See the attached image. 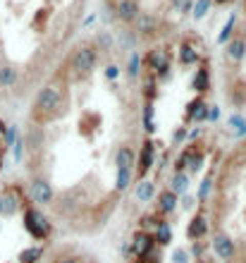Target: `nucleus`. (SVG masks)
<instances>
[{
	"label": "nucleus",
	"instance_id": "e433bc0d",
	"mask_svg": "<svg viewBox=\"0 0 246 263\" xmlns=\"http://www.w3.org/2000/svg\"><path fill=\"white\" fill-rule=\"evenodd\" d=\"M5 129H7V127H5V122L0 120V137H5Z\"/></svg>",
	"mask_w": 246,
	"mask_h": 263
},
{
	"label": "nucleus",
	"instance_id": "6ab92c4d",
	"mask_svg": "<svg viewBox=\"0 0 246 263\" xmlns=\"http://www.w3.org/2000/svg\"><path fill=\"white\" fill-rule=\"evenodd\" d=\"M198 60H201V55L196 53V48H194L192 43H182L179 46V63L182 65H196Z\"/></svg>",
	"mask_w": 246,
	"mask_h": 263
},
{
	"label": "nucleus",
	"instance_id": "f03ea898",
	"mask_svg": "<svg viewBox=\"0 0 246 263\" xmlns=\"http://www.w3.org/2000/svg\"><path fill=\"white\" fill-rule=\"evenodd\" d=\"M24 230L34 237L36 242H46L50 237V232H53V225H50V220L39 208L27 206L24 208Z\"/></svg>",
	"mask_w": 246,
	"mask_h": 263
},
{
	"label": "nucleus",
	"instance_id": "9d476101",
	"mask_svg": "<svg viewBox=\"0 0 246 263\" xmlns=\"http://www.w3.org/2000/svg\"><path fill=\"white\" fill-rule=\"evenodd\" d=\"M153 156H156V146L150 139H146L144 146H141V156H139V167H137V175L144 180L146 173L153 167Z\"/></svg>",
	"mask_w": 246,
	"mask_h": 263
},
{
	"label": "nucleus",
	"instance_id": "7ed1b4c3",
	"mask_svg": "<svg viewBox=\"0 0 246 263\" xmlns=\"http://www.w3.org/2000/svg\"><path fill=\"white\" fill-rule=\"evenodd\" d=\"M98 63V50L96 46H79L72 55V72H74L77 79H84L93 72Z\"/></svg>",
	"mask_w": 246,
	"mask_h": 263
},
{
	"label": "nucleus",
	"instance_id": "ea45409f",
	"mask_svg": "<svg viewBox=\"0 0 246 263\" xmlns=\"http://www.w3.org/2000/svg\"><path fill=\"white\" fill-rule=\"evenodd\" d=\"M0 170H3V156H0Z\"/></svg>",
	"mask_w": 246,
	"mask_h": 263
},
{
	"label": "nucleus",
	"instance_id": "7c9ffc66",
	"mask_svg": "<svg viewBox=\"0 0 246 263\" xmlns=\"http://www.w3.org/2000/svg\"><path fill=\"white\" fill-rule=\"evenodd\" d=\"M3 139H5V146H14V141H17V127H7Z\"/></svg>",
	"mask_w": 246,
	"mask_h": 263
},
{
	"label": "nucleus",
	"instance_id": "f257e3e1",
	"mask_svg": "<svg viewBox=\"0 0 246 263\" xmlns=\"http://www.w3.org/2000/svg\"><path fill=\"white\" fill-rule=\"evenodd\" d=\"M65 103H67L65 86H60V84H48V86H43L41 93L36 96L31 118H36V122L55 120L60 112H65Z\"/></svg>",
	"mask_w": 246,
	"mask_h": 263
},
{
	"label": "nucleus",
	"instance_id": "f3484780",
	"mask_svg": "<svg viewBox=\"0 0 246 263\" xmlns=\"http://www.w3.org/2000/svg\"><path fill=\"white\" fill-rule=\"evenodd\" d=\"M17 77H20V72H17L12 65H3V67H0V89L14 86V84H17Z\"/></svg>",
	"mask_w": 246,
	"mask_h": 263
},
{
	"label": "nucleus",
	"instance_id": "ddd939ff",
	"mask_svg": "<svg viewBox=\"0 0 246 263\" xmlns=\"http://www.w3.org/2000/svg\"><path fill=\"white\" fill-rule=\"evenodd\" d=\"M134 163H137V156H134V151H131L129 146H122V148H117V153H115V165H117V170H124V167H134Z\"/></svg>",
	"mask_w": 246,
	"mask_h": 263
},
{
	"label": "nucleus",
	"instance_id": "4be33fe9",
	"mask_svg": "<svg viewBox=\"0 0 246 263\" xmlns=\"http://www.w3.org/2000/svg\"><path fill=\"white\" fill-rule=\"evenodd\" d=\"M156 196V184L150 180H141L137 184V199L141 201V203H148L150 199Z\"/></svg>",
	"mask_w": 246,
	"mask_h": 263
},
{
	"label": "nucleus",
	"instance_id": "a878e982",
	"mask_svg": "<svg viewBox=\"0 0 246 263\" xmlns=\"http://www.w3.org/2000/svg\"><path fill=\"white\" fill-rule=\"evenodd\" d=\"M139 67H141V58H139L137 53H131V55H129V65H127V74H129L131 79H137L139 72H141Z\"/></svg>",
	"mask_w": 246,
	"mask_h": 263
},
{
	"label": "nucleus",
	"instance_id": "9b49d317",
	"mask_svg": "<svg viewBox=\"0 0 246 263\" xmlns=\"http://www.w3.org/2000/svg\"><path fill=\"white\" fill-rule=\"evenodd\" d=\"M141 14V10H139V3L137 0H120V5H117V17L122 22H137V17Z\"/></svg>",
	"mask_w": 246,
	"mask_h": 263
},
{
	"label": "nucleus",
	"instance_id": "aec40b11",
	"mask_svg": "<svg viewBox=\"0 0 246 263\" xmlns=\"http://www.w3.org/2000/svg\"><path fill=\"white\" fill-rule=\"evenodd\" d=\"M186 189H189V173H175L170 180V192L175 194H186Z\"/></svg>",
	"mask_w": 246,
	"mask_h": 263
},
{
	"label": "nucleus",
	"instance_id": "b1692460",
	"mask_svg": "<svg viewBox=\"0 0 246 263\" xmlns=\"http://www.w3.org/2000/svg\"><path fill=\"white\" fill-rule=\"evenodd\" d=\"M41 256H43V247H27L20 254V263H39Z\"/></svg>",
	"mask_w": 246,
	"mask_h": 263
},
{
	"label": "nucleus",
	"instance_id": "dca6fc26",
	"mask_svg": "<svg viewBox=\"0 0 246 263\" xmlns=\"http://www.w3.org/2000/svg\"><path fill=\"white\" fill-rule=\"evenodd\" d=\"M153 239H156L158 247H167L172 242V228L167 225V220H160L158 222L156 232H153Z\"/></svg>",
	"mask_w": 246,
	"mask_h": 263
},
{
	"label": "nucleus",
	"instance_id": "1a4fd4ad",
	"mask_svg": "<svg viewBox=\"0 0 246 263\" xmlns=\"http://www.w3.org/2000/svg\"><path fill=\"white\" fill-rule=\"evenodd\" d=\"M205 235H208V218H205V213L201 211V213H196L192 218V222H189L186 237H189L192 242H198V239H203Z\"/></svg>",
	"mask_w": 246,
	"mask_h": 263
},
{
	"label": "nucleus",
	"instance_id": "bb28decb",
	"mask_svg": "<svg viewBox=\"0 0 246 263\" xmlns=\"http://www.w3.org/2000/svg\"><path fill=\"white\" fill-rule=\"evenodd\" d=\"M144 129L146 132L156 129V122H153V103H150V101L144 105Z\"/></svg>",
	"mask_w": 246,
	"mask_h": 263
},
{
	"label": "nucleus",
	"instance_id": "c756f323",
	"mask_svg": "<svg viewBox=\"0 0 246 263\" xmlns=\"http://www.w3.org/2000/svg\"><path fill=\"white\" fill-rule=\"evenodd\" d=\"M211 177H205L203 182H201V189H198V201H201V203H203L205 199H208V194H211Z\"/></svg>",
	"mask_w": 246,
	"mask_h": 263
},
{
	"label": "nucleus",
	"instance_id": "423d86ee",
	"mask_svg": "<svg viewBox=\"0 0 246 263\" xmlns=\"http://www.w3.org/2000/svg\"><path fill=\"white\" fill-rule=\"evenodd\" d=\"M29 192H31V199L41 206H48L53 201V184H50L46 177H34L31 184H29Z\"/></svg>",
	"mask_w": 246,
	"mask_h": 263
},
{
	"label": "nucleus",
	"instance_id": "72a5a7b5",
	"mask_svg": "<svg viewBox=\"0 0 246 263\" xmlns=\"http://www.w3.org/2000/svg\"><path fill=\"white\" fill-rule=\"evenodd\" d=\"M184 139H186V127H179V129L175 132V139H172V141H175V144H182Z\"/></svg>",
	"mask_w": 246,
	"mask_h": 263
},
{
	"label": "nucleus",
	"instance_id": "c9c22d12",
	"mask_svg": "<svg viewBox=\"0 0 246 263\" xmlns=\"http://www.w3.org/2000/svg\"><path fill=\"white\" fill-rule=\"evenodd\" d=\"M58 263H82V261H77L74 256H67V258H60V261Z\"/></svg>",
	"mask_w": 246,
	"mask_h": 263
},
{
	"label": "nucleus",
	"instance_id": "412c9836",
	"mask_svg": "<svg viewBox=\"0 0 246 263\" xmlns=\"http://www.w3.org/2000/svg\"><path fill=\"white\" fill-rule=\"evenodd\" d=\"M22 206V199H20V194L17 192H7L5 196H3V215H14V211Z\"/></svg>",
	"mask_w": 246,
	"mask_h": 263
},
{
	"label": "nucleus",
	"instance_id": "5701e85b",
	"mask_svg": "<svg viewBox=\"0 0 246 263\" xmlns=\"http://www.w3.org/2000/svg\"><path fill=\"white\" fill-rule=\"evenodd\" d=\"M131 180H134V167H124V170H117V184L115 189L117 192H127L131 184Z\"/></svg>",
	"mask_w": 246,
	"mask_h": 263
},
{
	"label": "nucleus",
	"instance_id": "cd10ccee",
	"mask_svg": "<svg viewBox=\"0 0 246 263\" xmlns=\"http://www.w3.org/2000/svg\"><path fill=\"white\" fill-rule=\"evenodd\" d=\"M234 24H237V17H230L227 20V24L222 27V31H220V36H218V43H225V41H230V36H232V29H234Z\"/></svg>",
	"mask_w": 246,
	"mask_h": 263
},
{
	"label": "nucleus",
	"instance_id": "473e14b6",
	"mask_svg": "<svg viewBox=\"0 0 246 263\" xmlns=\"http://www.w3.org/2000/svg\"><path fill=\"white\" fill-rule=\"evenodd\" d=\"M117 74H120V67H117V65H108V67H105V77H108V79H117Z\"/></svg>",
	"mask_w": 246,
	"mask_h": 263
},
{
	"label": "nucleus",
	"instance_id": "6e6552de",
	"mask_svg": "<svg viewBox=\"0 0 246 263\" xmlns=\"http://www.w3.org/2000/svg\"><path fill=\"white\" fill-rule=\"evenodd\" d=\"M184 120L186 122H203V120H208V103H205L201 96L194 98L192 103L186 105Z\"/></svg>",
	"mask_w": 246,
	"mask_h": 263
},
{
	"label": "nucleus",
	"instance_id": "20e7f679",
	"mask_svg": "<svg viewBox=\"0 0 246 263\" xmlns=\"http://www.w3.org/2000/svg\"><path fill=\"white\" fill-rule=\"evenodd\" d=\"M131 254L141 261V258H146V256H150V254H156V239H153V235L150 232H146V230H139L137 235L131 237Z\"/></svg>",
	"mask_w": 246,
	"mask_h": 263
},
{
	"label": "nucleus",
	"instance_id": "a211bd4d",
	"mask_svg": "<svg viewBox=\"0 0 246 263\" xmlns=\"http://www.w3.org/2000/svg\"><path fill=\"white\" fill-rule=\"evenodd\" d=\"M156 27H158V20L156 17H150V14H139L137 17V31L139 34H156Z\"/></svg>",
	"mask_w": 246,
	"mask_h": 263
},
{
	"label": "nucleus",
	"instance_id": "2eb2a0df",
	"mask_svg": "<svg viewBox=\"0 0 246 263\" xmlns=\"http://www.w3.org/2000/svg\"><path fill=\"white\" fill-rule=\"evenodd\" d=\"M227 58L234 60V63H239L246 58V41L244 39H232V41L227 43Z\"/></svg>",
	"mask_w": 246,
	"mask_h": 263
},
{
	"label": "nucleus",
	"instance_id": "58836bf2",
	"mask_svg": "<svg viewBox=\"0 0 246 263\" xmlns=\"http://www.w3.org/2000/svg\"><path fill=\"white\" fill-rule=\"evenodd\" d=\"M0 213H3V196H0Z\"/></svg>",
	"mask_w": 246,
	"mask_h": 263
},
{
	"label": "nucleus",
	"instance_id": "c85d7f7f",
	"mask_svg": "<svg viewBox=\"0 0 246 263\" xmlns=\"http://www.w3.org/2000/svg\"><path fill=\"white\" fill-rule=\"evenodd\" d=\"M189 258H192V254H189L184 247H179V249L172 251V263H189Z\"/></svg>",
	"mask_w": 246,
	"mask_h": 263
},
{
	"label": "nucleus",
	"instance_id": "4c0bfd02",
	"mask_svg": "<svg viewBox=\"0 0 246 263\" xmlns=\"http://www.w3.org/2000/svg\"><path fill=\"white\" fill-rule=\"evenodd\" d=\"M213 3H218V5H225L227 0H213Z\"/></svg>",
	"mask_w": 246,
	"mask_h": 263
},
{
	"label": "nucleus",
	"instance_id": "0eeeda50",
	"mask_svg": "<svg viewBox=\"0 0 246 263\" xmlns=\"http://www.w3.org/2000/svg\"><path fill=\"white\" fill-rule=\"evenodd\" d=\"M213 251H215L222 261H234V254H237L232 237L225 235V232H218V235L213 237Z\"/></svg>",
	"mask_w": 246,
	"mask_h": 263
},
{
	"label": "nucleus",
	"instance_id": "f704fd0d",
	"mask_svg": "<svg viewBox=\"0 0 246 263\" xmlns=\"http://www.w3.org/2000/svg\"><path fill=\"white\" fill-rule=\"evenodd\" d=\"M218 118H220V108H218V105H208V120H211V122H215Z\"/></svg>",
	"mask_w": 246,
	"mask_h": 263
},
{
	"label": "nucleus",
	"instance_id": "f8f14e48",
	"mask_svg": "<svg viewBox=\"0 0 246 263\" xmlns=\"http://www.w3.org/2000/svg\"><path fill=\"white\" fill-rule=\"evenodd\" d=\"M208 86H211V69H208V63H201V67L196 69V74L192 79V89L196 93H203V91H208Z\"/></svg>",
	"mask_w": 246,
	"mask_h": 263
},
{
	"label": "nucleus",
	"instance_id": "39448f33",
	"mask_svg": "<svg viewBox=\"0 0 246 263\" xmlns=\"http://www.w3.org/2000/svg\"><path fill=\"white\" fill-rule=\"evenodd\" d=\"M146 65H148L158 77H167L170 74V53L165 48H153L146 55Z\"/></svg>",
	"mask_w": 246,
	"mask_h": 263
},
{
	"label": "nucleus",
	"instance_id": "4468645a",
	"mask_svg": "<svg viewBox=\"0 0 246 263\" xmlns=\"http://www.w3.org/2000/svg\"><path fill=\"white\" fill-rule=\"evenodd\" d=\"M158 208H160V213H172L175 208H177V194L170 192V189H165L158 194Z\"/></svg>",
	"mask_w": 246,
	"mask_h": 263
},
{
	"label": "nucleus",
	"instance_id": "2f4dec72",
	"mask_svg": "<svg viewBox=\"0 0 246 263\" xmlns=\"http://www.w3.org/2000/svg\"><path fill=\"white\" fill-rule=\"evenodd\" d=\"M175 7H177V12L186 14L192 10V0H175Z\"/></svg>",
	"mask_w": 246,
	"mask_h": 263
},
{
	"label": "nucleus",
	"instance_id": "393cba45",
	"mask_svg": "<svg viewBox=\"0 0 246 263\" xmlns=\"http://www.w3.org/2000/svg\"><path fill=\"white\" fill-rule=\"evenodd\" d=\"M192 10H194V20H203L208 10H211V0H196V5Z\"/></svg>",
	"mask_w": 246,
	"mask_h": 263
}]
</instances>
